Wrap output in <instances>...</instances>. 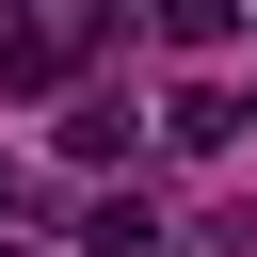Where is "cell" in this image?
Instances as JSON below:
<instances>
[{
  "label": "cell",
  "instance_id": "6da1fadb",
  "mask_svg": "<svg viewBox=\"0 0 257 257\" xmlns=\"http://www.w3.org/2000/svg\"><path fill=\"white\" fill-rule=\"evenodd\" d=\"M64 64H80V48H64V32H48V16H0V96H48V80H64Z\"/></svg>",
  "mask_w": 257,
  "mask_h": 257
},
{
  "label": "cell",
  "instance_id": "3957f363",
  "mask_svg": "<svg viewBox=\"0 0 257 257\" xmlns=\"http://www.w3.org/2000/svg\"><path fill=\"white\" fill-rule=\"evenodd\" d=\"M161 145H193V161H209V145H241V96H209V80H193V96L161 112Z\"/></svg>",
  "mask_w": 257,
  "mask_h": 257
},
{
  "label": "cell",
  "instance_id": "277c9868",
  "mask_svg": "<svg viewBox=\"0 0 257 257\" xmlns=\"http://www.w3.org/2000/svg\"><path fill=\"white\" fill-rule=\"evenodd\" d=\"M145 32H161V48H225V32H241V0H145Z\"/></svg>",
  "mask_w": 257,
  "mask_h": 257
},
{
  "label": "cell",
  "instance_id": "5b68a950",
  "mask_svg": "<svg viewBox=\"0 0 257 257\" xmlns=\"http://www.w3.org/2000/svg\"><path fill=\"white\" fill-rule=\"evenodd\" d=\"M241 128H257V96H241Z\"/></svg>",
  "mask_w": 257,
  "mask_h": 257
},
{
  "label": "cell",
  "instance_id": "7a4b0ae2",
  "mask_svg": "<svg viewBox=\"0 0 257 257\" xmlns=\"http://www.w3.org/2000/svg\"><path fill=\"white\" fill-rule=\"evenodd\" d=\"M128 128H145L128 96H64V128H48V145H64V161H128Z\"/></svg>",
  "mask_w": 257,
  "mask_h": 257
}]
</instances>
